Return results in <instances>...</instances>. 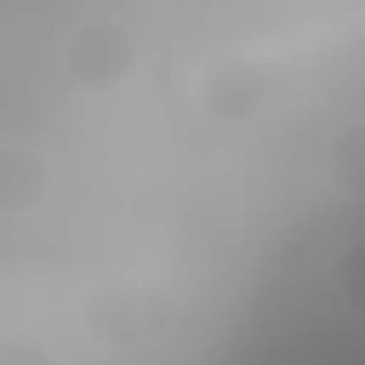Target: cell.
Here are the masks:
<instances>
[{"label":"cell","instance_id":"3957f363","mask_svg":"<svg viewBox=\"0 0 365 365\" xmlns=\"http://www.w3.org/2000/svg\"><path fill=\"white\" fill-rule=\"evenodd\" d=\"M327 172L339 190L365 194V125H348L327 146Z\"/></svg>","mask_w":365,"mask_h":365},{"label":"cell","instance_id":"6da1fadb","mask_svg":"<svg viewBox=\"0 0 365 365\" xmlns=\"http://www.w3.org/2000/svg\"><path fill=\"white\" fill-rule=\"evenodd\" d=\"M65 65H69L73 82H82L91 91H108V86L129 78L133 39L116 22H86V26L73 31L69 48H65Z\"/></svg>","mask_w":365,"mask_h":365},{"label":"cell","instance_id":"52a82bcc","mask_svg":"<svg viewBox=\"0 0 365 365\" xmlns=\"http://www.w3.org/2000/svg\"><path fill=\"white\" fill-rule=\"evenodd\" d=\"M0 365H52V361H48L43 344H35V339H9L5 352H0Z\"/></svg>","mask_w":365,"mask_h":365},{"label":"cell","instance_id":"7a4b0ae2","mask_svg":"<svg viewBox=\"0 0 365 365\" xmlns=\"http://www.w3.org/2000/svg\"><path fill=\"white\" fill-rule=\"evenodd\" d=\"M262 95V78L250 65H220L207 82V108L215 116H245Z\"/></svg>","mask_w":365,"mask_h":365},{"label":"cell","instance_id":"5b68a950","mask_svg":"<svg viewBox=\"0 0 365 365\" xmlns=\"http://www.w3.org/2000/svg\"><path fill=\"white\" fill-rule=\"evenodd\" d=\"M39 185H43L39 159L31 150H5V159H0V198H5V207L26 211L39 198Z\"/></svg>","mask_w":365,"mask_h":365},{"label":"cell","instance_id":"277c9868","mask_svg":"<svg viewBox=\"0 0 365 365\" xmlns=\"http://www.w3.org/2000/svg\"><path fill=\"white\" fill-rule=\"evenodd\" d=\"M91 331L103 339H129L133 331H142V297L138 292H99L91 301Z\"/></svg>","mask_w":365,"mask_h":365},{"label":"cell","instance_id":"8992f818","mask_svg":"<svg viewBox=\"0 0 365 365\" xmlns=\"http://www.w3.org/2000/svg\"><path fill=\"white\" fill-rule=\"evenodd\" d=\"M339 288L348 292V301H352V305H361V309H365V241H361V245H352V250L339 258Z\"/></svg>","mask_w":365,"mask_h":365}]
</instances>
